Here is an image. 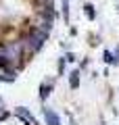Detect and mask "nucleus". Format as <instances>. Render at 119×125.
I'll return each instance as SVG.
<instances>
[{"label": "nucleus", "mask_w": 119, "mask_h": 125, "mask_svg": "<svg viewBox=\"0 0 119 125\" xmlns=\"http://www.w3.org/2000/svg\"><path fill=\"white\" fill-rule=\"evenodd\" d=\"M46 38H48V31H44V29H40V27H36V25H34V27H31V31H29V36L23 38L25 52H29V54L38 52V50L44 46Z\"/></svg>", "instance_id": "1"}, {"label": "nucleus", "mask_w": 119, "mask_h": 125, "mask_svg": "<svg viewBox=\"0 0 119 125\" xmlns=\"http://www.w3.org/2000/svg\"><path fill=\"white\" fill-rule=\"evenodd\" d=\"M23 54H25L23 40H21V42H9L6 46H2V56L9 58L11 65H19V61L23 58Z\"/></svg>", "instance_id": "2"}, {"label": "nucleus", "mask_w": 119, "mask_h": 125, "mask_svg": "<svg viewBox=\"0 0 119 125\" xmlns=\"http://www.w3.org/2000/svg\"><path fill=\"white\" fill-rule=\"evenodd\" d=\"M15 115H17L25 125H38V123H36V119H34V115L27 113V108H23V106H17V108H15Z\"/></svg>", "instance_id": "3"}, {"label": "nucleus", "mask_w": 119, "mask_h": 125, "mask_svg": "<svg viewBox=\"0 0 119 125\" xmlns=\"http://www.w3.org/2000/svg\"><path fill=\"white\" fill-rule=\"evenodd\" d=\"M44 119H46V125H61L59 115L52 113V111H48V108H44Z\"/></svg>", "instance_id": "4"}, {"label": "nucleus", "mask_w": 119, "mask_h": 125, "mask_svg": "<svg viewBox=\"0 0 119 125\" xmlns=\"http://www.w3.org/2000/svg\"><path fill=\"white\" fill-rule=\"evenodd\" d=\"M105 62H107V65H119L117 52H109V50H105Z\"/></svg>", "instance_id": "5"}, {"label": "nucleus", "mask_w": 119, "mask_h": 125, "mask_svg": "<svg viewBox=\"0 0 119 125\" xmlns=\"http://www.w3.org/2000/svg\"><path fill=\"white\" fill-rule=\"evenodd\" d=\"M69 85H71V90H77L79 88V71H73L69 75Z\"/></svg>", "instance_id": "6"}, {"label": "nucleus", "mask_w": 119, "mask_h": 125, "mask_svg": "<svg viewBox=\"0 0 119 125\" xmlns=\"http://www.w3.org/2000/svg\"><path fill=\"white\" fill-rule=\"evenodd\" d=\"M0 79H2V81H6V83H11V81H15V79H17V73H15V71H11V69H6V71H4V75L0 77Z\"/></svg>", "instance_id": "7"}, {"label": "nucleus", "mask_w": 119, "mask_h": 125, "mask_svg": "<svg viewBox=\"0 0 119 125\" xmlns=\"http://www.w3.org/2000/svg\"><path fill=\"white\" fill-rule=\"evenodd\" d=\"M84 10H86V17H88L90 21H94V19H96V13H94V6H92V4H86Z\"/></svg>", "instance_id": "8"}, {"label": "nucleus", "mask_w": 119, "mask_h": 125, "mask_svg": "<svg viewBox=\"0 0 119 125\" xmlns=\"http://www.w3.org/2000/svg\"><path fill=\"white\" fill-rule=\"evenodd\" d=\"M50 88H52V85L50 83H42V92H40V96H42V98H48V94H50Z\"/></svg>", "instance_id": "9"}, {"label": "nucleus", "mask_w": 119, "mask_h": 125, "mask_svg": "<svg viewBox=\"0 0 119 125\" xmlns=\"http://www.w3.org/2000/svg\"><path fill=\"white\" fill-rule=\"evenodd\" d=\"M63 17L65 21H69V0H63Z\"/></svg>", "instance_id": "10"}, {"label": "nucleus", "mask_w": 119, "mask_h": 125, "mask_svg": "<svg viewBox=\"0 0 119 125\" xmlns=\"http://www.w3.org/2000/svg\"><path fill=\"white\" fill-rule=\"evenodd\" d=\"M65 58H67V61H69V62H73V61H75V56H73V54H71V52H67V56H65Z\"/></svg>", "instance_id": "11"}, {"label": "nucleus", "mask_w": 119, "mask_h": 125, "mask_svg": "<svg viewBox=\"0 0 119 125\" xmlns=\"http://www.w3.org/2000/svg\"><path fill=\"white\" fill-rule=\"evenodd\" d=\"M6 117H9V113H4V111H0V121H2V119H6Z\"/></svg>", "instance_id": "12"}, {"label": "nucleus", "mask_w": 119, "mask_h": 125, "mask_svg": "<svg viewBox=\"0 0 119 125\" xmlns=\"http://www.w3.org/2000/svg\"><path fill=\"white\" fill-rule=\"evenodd\" d=\"M0 54H2V48H0Z\"/></svg>", "instance_id": "13"}]
</instances>
